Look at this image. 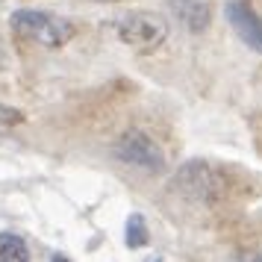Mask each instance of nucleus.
<instances>
[{
	"label": "nucleus",
	"instance_id": "f257e3e1",
	"mask_svg": "<svg viewBox=\"0 0 262 262\" xmlns=\"http://www.w3.org/2000/svg\"><path fill=\"white\" fill-rule=\"evenodd\" d=\"M177 186L194 201H230L236 198V177L224 174L218 165L209 162H189L180 168Z\"/></svg>",
	"mask_w": 262,
	"mask_h": 262
},
{
	"label": "nucleus",
	"instance_id": "f03ea898",
	"mask_svg": "<svg viewBox=\"0 0 262 262\" xmlns=\"http://www.w3.org/2000/svg\"><path fill=\"white\" fill-rule=\"evenodd\" d=\"M12 30L18 38L36 41V45H45V48H62L77 33V27L68 18L38 12V9H18L12 15Z\"/></svg>",
	"mask_w": 262,
	"mask_h": 262
},
{
	"label": "nucleus",
	"instance_id": "7ed1b4c3",
	"mask_svg": "<svg viewBox=\"0 0 262 262\" xmlns=\"http://www.w3.org/2000/svg\"><path fill=\"white\" fill-rule=\"evenodd\" d=\"M118 38L136 53H154L168 38V21L159 12H127L118 21Z\"/></svg>",
	"mask_w": 262,
	"mask_h": 262
},
{
	"label": "nucleus",
	"instance_id": "20e7f679",
	"mask_svg": "<svg viewBox=\"0 0 262 262\" xmlns=\"http://www.w3.org/2000/svg\"><path fill=\"white\" fill-rule=\"evenodd\" d=\"M115 154H118L121 162H127V165L139 168V171H162L165 168V156L159 150V144L142 130H130L121 136V142L115 144Z\"/></svg>",
	"mask_w": 262,
	"mask_h": 262
},
{
	"label": "nucleus",
	"instance_id": "39448f33",
	"mask_svg": "<svg viewBox=\"0 0 262 262\" xmlns=\"http://www.w3.org/2000/svg\"><path fill=\"white\" fill-rule=\"evenodd\" d=\"M227 21L233 24V30L238 33V38L248 48L262 53V18L253 12L250 3H245V0H230L227 3Z\"/></svg>",
	"mask_w": 262,
	"mask_h": 262
},
{
	"label": "nucleus",
	"instance_id": "423d86ee",
	"mask_svg": "<svg viewBox=\"0 0 262 262\" xmlns=\"http://www.w3.org/2000/svg\"><path fill=\"white\" fill-rule=\"evenodd\" d=\"M171 9L189 33H203L212 21V9L203 0H171Z\"/></svg>",
	"mask_w": 262,
	"mask_h": 262
},
{
	"label": "nucleus",
	"instance_id": "0eeeda50",
	"mask_svg": "<svg viewBox=\"0 0 262 262\" xmlns=\"http://www.w3.org/2000/svg\"><path fill=\"white\" fill-rule=\"evenodd\" d=\"M0 262H30V248L15 233H0Z\"/></svg>",
	"mask_w": 262,
	"mask_h": 262
},
{
	"label": "nucleus",
	"instance_id": "6e6552de",
	"mask_svg": "<svg viewBox=\"0 0 262 262\" xmlns=\"http://www.w3.org/2000/svg\"><path fill=\"white\" fill-rule=\"evenodd\" d=\"M124 236H127V248H144L147 245V224H144L142 215H130L127 218Z\"/></svg>",
	"mask_w": 262,
	"mask_h": 262
},
{
	"label": "nucleus",
	"instance_id": "1a4fd4ad",
	"mask_svg": "<svg viewBox=\"0 0 262 262\" xmlns=\"http://www.w3.org/2000/svg\"><path fill=\"white\" fill-rule=\"evenodd\" d=\"M24 115L18 109H9V106H0V124H21Z\"/></svg>",
	"mask_w": 262,
	"mask_h": 262
},
{
	"label": "nucleus",
	"instance_id": "9d476101",
	"mask_svg": "<svg viewBox=\"0 0 262 262\" xmlns=\"http://www.w3.org/2000/svg\"><path fill=\"white\" fill-rule=\"evenodd\" d=\"M6 65H9V50H6V41L0 38V71H3Z\"/></svg>",
	"mask_w": 262,
	"mask_h": 262
},
{
	"label": "nucleus",
	"instance_id": "9b49d317",
	"mask_svg": "<svg viewBox=\"0 0 262 262\" xmlns=\"http://www.w3.org/2000/svg\"><path fill=\"white\" fill-rule=\"evenodd\" d=\"M238 262H262V253H253V256H245V259H238Z\"/></svg>",
	"mask_w": 262,
	"mask_h": 262
},
{
	"label": "nucleus",
	"instance_id": "f8f14e48",
	"mask_svg": "<svg viewBox=\"0 0 262 262\" xmlns=\"http://www.w3.org/2000/svg\"><path fill=\"white\" fill-rule=\"evenodd\" d=\"M53 262H68V259H65V256H53Z\"/></svg>",
	"mask_w": 262,
	"mask_h": 262
}]
</instances>
